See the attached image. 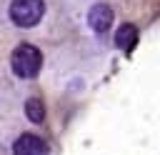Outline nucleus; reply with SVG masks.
Returning <instances> with one entry per match:
<instances>
[{
	"instance_id": "1",
	"label": "nucleus",
	"mask_w": 160,
	"mask_h": 155,
	"mask_svg": "<svg viewBox=\"0 0 160 155\" xmlns=\"http://www.w3.org/2000/svg\"><path fill=\"white\" fill-rule=\"evenodd\" d=\"M10 65H12V72H15L18 78H25V80H30V78H35V75L40 72L42 55H40V50H38L35 45H28V42H22V45H18V48L12 50Z\"/></svg>"
},
{
	"instance_id": "5",
	"label": "nucleus",
	"mask_w": 160,
	"mask_h": 155,
	"mask_svg": "<svg viewBox=\"0 0 160 155\" xmlns=\"http://www.w3.org/2000/svg\"><path fill=\"white\" fill-rule=\"evenodd\" d=\"M135 42H138V28H135V25H130V22L120 25V28H118V32H115V45H118V48H122V50H132V48H135Z\"/></svg>"
},
{
	"instance_id": "3",
	"label": "nucleus",
	"mask_w": 160,
	"mask_h": 155,
	"mask_svg": "<svg viewBox=\"0 0 160 155\" xmlns=\"http://www.w3.org/2000/svg\"><path fill=\"white\" fill-rule=\"evenodd\" d=\"M12 155H48V145H45L42 138H38L32 132H25L15 140Z\"/></svg>"
},
{
	"instance_id": "2",
	"label": "nucleus",
	"mask_w": 160,
	"mask_h": 155,
	"mask_svg": "<svg viewBox=\"0 0 160 155\" xmlns=\"http://www.w3.org/2000/svg\"><path fill=\"white\" fill-rule=\"evenodd\" d=\"M42 12H45L42 0H12V5H10V18L20 28L38 25L40 18H42Z\"/></svg>"
},
{
	"instance_id": "6",
	"label": "nucleus",
	"mask_w": 160,
	"mask_h": 155,
	"mask_svg": "<svg viewBox=\"0 0 160 155\" xmlns=\"http://www.w3.org/2000/svg\"><path fill=\"white\" fill-rule=\"evenodd\" d=\"M25 115H28V120L30 122H42L45 120V108H42V102L40 100H28L25 102Z\"/></svg>"
},
{
	"instance_id": "4",
	"label": "nucleus",
	"mask_w": 160,
	"mask_h": 155,
	"mask_svg": "<svg viewBox=\"0 0 160 155\" xmlns=\"http://www.w3.org/2000/svg\"><path fill=\"white\" fill-rule=\"evenodd\" d=\"M88 22H90V28L95 32H105L112 25V10L108 5H102V2L100 5H92L90 12H88Z\"/></svg>"
}]
</instances>
